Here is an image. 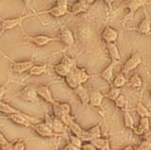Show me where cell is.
Returning <instances> with one entry per match:
<instances>
[{
    "label": "cell",
    "mask_w": 151,
    "mask_h": 150,
    "mask_svg": "<svg viewBox=\"0 0 151 150\" xmlns=\"http://www.w3.org/2000/svg\"><path fill=\"white\" fill-rule=\"evenodd\" d=\"M33 15H35V13L29 12V13H27V14H25V15H20L18 17L2 19L1 22H0V36H1L4 32H6L8 30H12L17 27H23L24 21L28 19V18L33 16Z\"/></svg>",
    "instance_id": "1"
},
{
    "label": "cell",
    "mask_w": 151,
    "mask_h": 150,
    "mask_svg": "<svg viewBox=\"0 0 151 150\" xmlns=\"http://www.w3.org/2000/svg\"><path fill=\"white\" fill-rule=\"evenodd\" d=\"M8 119L11 120L12 123L16 124L18 126H24V128H30L32 124L39 122L37 119L27 115L26 113H12L8 115Z\"/></svg>",
    "instance_id": "2"
},
{
    "label": "cell",
    "mask_w": 151,
    "mask_h": 150,
    "mask_svg": "<svg viewBox=\"0 0 151 150\" xmlns=\"http://www.w3.org/2000/svg\"><path fill=\"white\" fill-rule=\"evenodd\" d=\"M30 128L34 130L38 135L41 136L42 138H52V137H55V136L59 135V134H57L45 122H37V123L32 124Z\"/></svg>",
    "instance_id": "3"
},
{
    "label": "cell",
    "mask_w": 151,
    "mask_h": 150,
    "mask_svg": "<svg viewBox=\"0 0 151 150\" xmlns=\"http://www.w3.org/2000/svg\"><path fill=\"white\" fill-rule=\"evenodd\" d=\"M26 40L28 41L35 46H45L52 42H59L58 37H51L45 34H38V35H27L26 36Z\"/></svg>",
    "instance_id": "4"
},
{
    "label": "cell",
    "mask_w": 151,
    "mask_h": 150,
    "mask_svg": "<svg viewBox=\"0 0 151 150\" xmlns=\"http://www.w3.org/2000/svg\"><path fill=\"white\" fill-rule=\"evenodd\" d=\"M18 97L23 101H26L28 103H34L38 100L39 95H38L36 88L33 86H26L18 93Z\"/></svg>",
    "instance_id": "5"
},
{
    "label": "cell",
    "mask_w": 151,
    "mask_h": 150,
    "mask_svg": "<svg viewBox=\"0 0 151 150\" xmlns=\"http://www.w3.org/2000/svg\"><path fill=\"white\" fill-rule=\"evenodd\" d=\"M35 15H42V14H48L54 18H60L63 17L66 14H68L69 11L68 8H63V7H60L58 5H55L53 7H51L48 10H45V11H37L34 12Z\"/></svg>",
    "instance_id": "6"
},
{
    "label": "cell",
    "mask_w": 151,
    "mask_h": 150,
    "mask_svg": "<svg viewBox=\"0 0 151 150\" xmlns=\"http://www.w3.org/2000/svg\"><path fill=\"white\" fill-rule=\"evenodd\" d=\"M12 65H11V68L12 70L13 73L18 74V75H22L26 72H28L32 65L34 64V62L31 60H22V62H15V60H12Z\"/></svg>",
    "instance_id": "7"
},
{
    "label": "cell",
    "mask_w": 151,
    "mask_h": 150,
    "mask_svg": "<svg viewBox=\"0 0 151 150\" xmlns=\"http://www.w3.org/2000/svg\"><path fill=\"white\" fill-rule=\"evenodd\" d=\"M142 63V58L139 54L134 53L132 54L130 57L126 60L125 64L123 65L122 68V73L123 74H127L132 70L136 69L139 65Z\"/></svg>",
    "instance_id": "8"
},
{
    "label": "cell",
    "mask_w": 151,
    "mask_h": 150,
    "mask_svg": "<svg viewBox=\"0 0 151 150\" xmlns=\"http://www.w3.org/2000/svg\"><path fill=\"white\" fill-rule=\"evenodd\" d=\"M148 0H125L123 7L129 11V17H132L141 7H145Z\"/></svg>",
    "instance_id": "9"
},
{
    "label": "cell",
    "mask_w": 151,
    "mask_h": 150,
    "mask_svg": "<svg viewBox=\"0 0 151 150\" xmlns=\"http://www.w3.org/2000/svg\"><path fill=\"white\" fill-rule=\"evenodd\" d=\"M57 37H58L59 42L67 46H72L75 44V35L72 30L67 27H61Z\"/></svg>",
    "instance_id": "10"
},
{
    "label": "cell",
    "mask_w": 151,
    "mask_h": 150,
    "mask_svg": "<svg viewBox=\"0 0 151 150\" xmlns=\"http://www.w3.org/2000/svg\"><path fill=\"white\" fill-rule=\"evenodd\" d=\"M67 128H69V129L71 130V132L73 134H75L76 136H78L80 139H81L83 142H90L91 139L89 137V134L87 132V130L83 129L81 126H80L77 122L75 121V119H73L72 121L68 124Z\"/></svg>",
    "instance_id": "11"
},
{
    "label": "cell",
    "mask_w": 151,
    "mask_h": 150,
    "mask_svg": "<svg viewBox=\"0 0 151 150\" xmlns=\"http://www.w3.org/2000/svg\"><path fill=\"white\" fill-rule=\"evenodd\" d=\"M52 110H53V116L60 119L63 116L71 113V105L69 103H60L56 101L52 105Z\"/></svg>",
    "instance_id": "12"
},
{
    "label": "cell",
    "mask_w": 151,
    "mask_h": 150,
    "mask_svg": "<svg viewBox=\"0 0 151 150\" xmlns=\"http://www.w3.org/2000/svg\"><path fill=\"white\" fill-rule=\"evenodd\" d=\"M118 36H119L118 31L110 26H107L104 27V29L101 32V39L105 42L106 44L115 43L116 40L118 39Z\"/></svg>",
    "instance_id": "13"
},
{
    "label": "cell",
    "mask_w": 151,
    "mask_h": 150,
    "mask_svg": "<svg viewBox=\"0 0 151 150\" xmlns=\"http://www.w3.org/2000/svg\"><path fill=\"white\" fill-rule=\"evenodd\" d=\"M45 123L48 125L50 128L53 129L57 134H60L63 132L64 130V124L61 122V120L60 118H57V117L53 116L50 117L49 115H45Z\"/></svg>",
    "instance_id": "14"
},
{
    "label": "cell",
    "mask_w": 151,
    "mask_h": 150,
    "mask_svg": "<svg viewBox=\"0 0 151 150\" xmlns=\"http://www.w3.org/2000/svg\"><path fill=\"white\" fill-rule=\"evenodd\" d=\"M36 91L39 97H41L42 99H44L45 102L49 103V104L53 105L56 102L55 98L53 97V95L50 91L49 87L47 85H40L36 88Z\"/></svg>",
    "instance_id": "15"
},
{
    "label": "cell",
    "mask_w": 151,
    "mask_h": 150,
    "mask_svg": "<svg viewBox=\"0 0 151 150\" xmlns=\"http://www.w3.org/2000/svg\"><path fill=\"white\" fill-rule=\"evenodd\" d=\"M104 99V95L98 90H93L89 93V105L93 108H101Z\"/></svg>",
    "instance_id": "16"
},
{
    "label": "cell",
    "mask_w": 151,
    "mask_h": 150,
    "mask_svg": "<svg viewBox=\"0 0 151 150\" xmlns=\"http://www.w3.org/2000/svg\"><path fill=\"white\" fill-rule=\"evenodd\" d=\"M88 9H89V5L85 2V0H78L70 8H68V11L70 14L77 15V14H80V13L86 12L88 11Z\"/></svg>",
    "instance_id": "17"
},
{
    "label": "cell",
    "mask_w": 151,
    "mask_h": 150,
    "mask_svg": "<svg viewBox=\"0 0 151 150\" xmlns=\"http://www.w3.org/2000/svg\"><path fill=\"white\" fill-rule=\"evenodd\" d=\"M145 16L143 19V21L140 23L139 27H137V31L142 35L147 36V35H150L151 33V21H150L147 11H145Z\"/></svg>",
    "instance_id": "18"
},
{
    "label": "cell",
    "mask_w": 151,
    "mask_h": 150,
    "mask_svg": "<svg viewBox=\"0 0 151 150\" xmlns=\"http://www.w3.org/2000/svg\"><path fill=\"white\" fill-rule=\"evenodd\" d=\"M107 49L109 55H110L111 62L118 63L121 60V54L119 52V49H118L117 45L115 43H109L107 44Z\"/></svg>",
    "instance_id": "19"
},
{
    "label": "cell",
    "mask_w": 151,
    "mask_h": 150,
    "mask_svg": "<svg viewBox=\"0 0 151 150\" xmlns=\"http://www.w3.org/2000/svg\"><path fill=\"white\" fill-rule=\"evenodd\" d=\"M74 91L82 105H84V106L89 105V92L83 87L82 84L78 85Z\"/></svg>",
    "instance_id": "20"
},
{
    "label": "cell",
    "mask_w": 151,
    "mask_h": 150,
    "mask_svg": "<svg viewBox=\"0 0 151 150\" xmlns=\"http://www.w3.org/2000/svg\"><path fill=\"white\" fill-rule=\"evenodd\" d=\"M117 63L111 62L108 66L103 70V71L100 73V77L104 79L105 81H107L108 83L111 84V81L113 79V70H114V67Z\"/></svg>",
    "instance_id": "21"
},
{
    "label": "cell",
    "mask_w": 151,
    "mask_h": 150,
    "mask_svg": "<svg viewBox=\"0 0 151 150\" xmlns=\"http://www.w3.org/2000/svg\"><path fill=\"white\" fill-rule=\"evenodd\" d=\"M72 71L75 74V76L77 78L79 84H83L85 82H87L88 79L90 78L89 74L87 73L86 70H85V68H79V67L75 66L72 68Z\"/></svg>",
    "instance_id": "22"
},
{
    "label": "cell",
    "mask_w": 151,
    "mask_h": 150,
    "mask_svg": "<svg viewBox=\"0 0 151 150\" xmlns=\"http://www.w3.org/2000/svg\"><path fill=\"white\" fill-rule=\"evenodd\" d=\"M94 146H96V150H110L111 145H110V141L106 138H94L93 140L90 141Z\"/></svg>",
    "instance_id": "23"
},
{
    "label": "cell",
    "mask_w": 151,
    "mask_h": 150,
    "mask_svg": "<svg viewBox=\"0 0 151 150\" xmlns=\"http://www.w3.org/2000/svg\"><path fill=\"white\" fill-rule=\"evenodd\" d=\"M47 70V65L45 63L42 64H33L32 67L28 70V76L29 77H39L45 74Z\"/></svg>",
    "instance_id": "24"
},
{
    "label": "cell",
    "mask_w": 151,
    "mask_h": 150,
    "mask_svg": "<svg viewBox=\"0 0 151 150\" xmlns=\"http://www.w3.org/2000/svg\"><path fill=\"white\" fill-rule=\"evenodd\" d=\"M63 78H64V80H65V83L67 84V86L70 89H72V90H75V89L77 88L78 85H80L79 82L78 81L77 78H76V76H75V74L73 73L72 69L70 70V72L67 75H66V76Z\"/></svg>",
    "instance_id": "25"
},
{
    "label": "cell",
    "mask_w": 151,
    "mask_h": 150,
    "mask_svg": "<svg viewBox=\"0 0 151 150\" xmlns=\"http://www.w3.org/2000/svg\"><path fill=\"white\" fill-rule=\"evenodd\" d=\"M0 112L2 113L9 115V114H12V113H23V111H19L15 108H13L8 103L4 102L3 100H0Z\"/></svg>",
    "instance_id": "26"
},
{
    "label": "cell",
    "mask_w": 151,
    "mask_h": 150,
    "mask_svg": "<svg viewBox=\"0 0 151 150\" xmlns=\"http://www.w3.org/2000/svg\"><path fill=\"white\" fill-rule=\"evenodd\" d=\"M70 70H71V68H69L67 65H65L63 62H60L54 66V71H55L56 75L60 78H64L66 75L70 72Z\"/></svg>",
    "instance_id": "27"
},
{
    "label": "cell",
    "mask_w": 151,
    "mask_h": 150,
    "mask_svg": "<svg viewBox=\"0 0 151 150\" xmlns=\"http://www.w3.org/2000/svg\"><path fill=\"white\" fill-rule=\"evenodd\" d=\"M127 78L123 74H120V75H117L115 78H113L111 85L113 86V87L121 89L122 87H124L125 85H127Z\"/></svg>",
    "instance_id": "28"
},
{
    "label": "cell",
    "mask_w": 151,
    "mask_h": 150,
    "mask_svg": "<svg viewBox=\"0 0 151 150\" xmlns=\"http://www.w3.org/2000/svg\"><path fill=\"white\" fill-rule=\"evenodd\" d=\"M127 84L131 88L139 89L143 85V79H142V78L138 76V75H134V76H132L129 80H127Z\"/></svg>",
    "instance_id": "29"
},
{
    "label": "cell",
    "mask_w": 151,
    "mask_h": 150,
    "mask_svg": "<svg viewBox=\"0 0 151 150\" xmlns=\"http://www.w3.org/2000/svg\"><path fill=\"white\" fill-rule=\"evenodd\" d=\"M87 132L89 134V137L91 140L94 139V138H99L101 137V126H100V124H97L96 126H92V128H90L89 129H86Z\"/></svg>",
    "instance_id": "30"
},
{
    "label": "cell",
    "mask_w": 151,
    "mask_h": 150,
    "mask_svg": "<svg viewBox=\"0 0 151 150\" xmlns=\"http://www.w3.org/2000/svg\"><path fill=\"white\" fill-rule=\"evenodd\" d=\"M136 111L140 117H150L151 115L149 110L142 102H138L136 104Z\"/></svg>",
    "instance_id": "31"
},
{
    "label": "cell",
    "mask_w": 151,
    "mask_h": 150,
    "mask_svg": "<svg viewBox=\"0 0 151 150\" xmlns=\"http://www.w3.org/2000/svg\"><path fill=\"white\" fill-rule=\"evenodd\" d=\"M123 111H124V124H125V126L127 128L132 129V128L134 126L133 118H132L131 114L129 113V111H127V109L123 110Z\"/></svg>",
    "instance_id": "32"
},
{
    "label": "cell",
    "mask_w": 151,
    "mask_h": 150,
    "mask_svg": "<svg viewBox=\"0 0 151 150\" xmlns=\"http://www.w3.org/2000/svg\"><path fill=\"white\" fill-rule=\"evenodd\" d=\"M121 93V91H120V88H116V87H113L111 86V88L110 89V91L107 93V95H104V97L108 98L109 100H111V101H114L117 96L119 95Z\"/></svg>",
    "instance_id": "33"
},
{
    "label": "cell",
    "mask_w": 151,
    "mask_h": 150,
    "mask_svg": "<svg viewBox=\"0 0 151 150\" xmlns=\"http://www.w3.org/2000/svg\"><path fill=\"white\" fill-rule=\"evenodd\" d=\"M114 102V104L115 106L118 108V109H120V110H125L127 109V98L124 95H120L117 96L116 99L113 101Z\"/></svg>",
    "instance_id": "34"
},
{
    "label": "cell",
    "mask_w": 151,
    "mask_h": 150,
    "mask_svg": "<svg viewBox=\"0 0 151 150\" xmlns=\"http://www.w3.org/2000/svg\"><path fill=\"white\" fill-rule=\"evenodd\" d=\"M0 149H3V150L12 149V143L9 142L1 131H0Z\"/></svg>",
    "instance_id": "35"
},
{
    "label": "cell",
    "mask_w": 151,
    "mask_h": 150,
    "mask_svg": "<svg viewBox=\"0 0 151 150\" xmlns=\"http://www.w3.org/2000/svg\"><path fill=\"white\" fill-rule=\"evenodd\" d=\"M69 143H71L72 144H74L75 146H77L79 148V150H81V145L83 144V141L80 139L78 136H76L75 134H71L69 136Z\"/></svg>",
    "instance_id": "36"
},
{
    "label": "cell",
    "mask_w": 151,
    "mask_h": 150,
    "mask_svg": "<svg viewBox=\"0 0 151 150\" xmlns=\"http://www.w3.org/2000/svg\"><path fill=\"white\" fill-rule=\"evenodd\" d=\"M138 126L144 131H146V130L150 129V120H149V117H141Z\"/></svg>",
    "instance_id": "37"
},
{
    "label": "cell",
    "mask_w": 151,
    "mask_h": 150,
    "mask_svg": "<svg viewBox=\"0 0 151 150\" xmlns=\"http://www.w3.org/2000/svg\"><path fill=\"white\" fill-rule=\"evenodd\" d=\"M63 62V63H64L65 65H67V66H68L69 68H71V69L76 66V62H75V60L71 59L70 57H68V56H67V55H65V54L63 55V58L61 59V62Z\"/></svg>",
    "instance_id": "38"
},
{
    "label": "cell",
    "mask_w": 151,
    "mask_h": 150,
    "mask_svg": "<svg viewBox=\"0 0 151 150\" xmlns=\"http://www.w3.org/2000/svg\"><path fill=\"white\" fill-rule=\"evenodd\" d=\"M12 149L13 150H25L26 144L22 140H17L14 143H12Z\"/></svg>",
    "instance_id": "39"
},
{
    "label": "cell",
    "mask_w": 151,
    "mask_h": 150,
    "mask_svg": "<svg viewBox=\"0 0 151 150\" xmlns=\"http://www.w3.org/2000/svg\"><path fill=\"white\" fill-rule=\"evenodd\" d=\"M137 149H139V150H150L151 149V142L144 140L143 142L140 144L139 146L137 147Z\"/></svg>",
    "instance_id": "40"
},
{
    "label": "cell",
    "mask_w": 151,
    "mask_h": 150,
    "mask_svg": "<svg viewBox=\"0 0 151 150\" xmlns=\"http://www.w3.org/2000/svg\"><path fill=\"white\" fill-rule=\"evenodd\" d=\"M81 150H96V148L91 142H88V143L82 144Z\"/></svg>",
    "instance_id": "41"
},
{
    "label": "cell",
    "mask_w": 151,
    "mask_h": 150,
    "mask_svg": "<svg viewBox=\"0 0 151 150\" xmlns=\"http://www.w3.org/2000/svg\"><path fill=\"white\" fill-rule=\"evenodd\" d=\"M7 93V83L0 85V100H2Z\"/></svg>",
    "instance_id": "42"
},
{
    "label": "cell",
    "mask_w": 151,
    "mask_h": 150,
    "mask_svg": "<svg viewBox=\"0 0 151 150\" xmlns=\"http://www.w3.org/2000/svg\"><path fill=\"white\" fill-rule=\"evenodd\" d=\"M56 5L63 8H69L68 6V0H56Z\"/></svg>",
    "instance_id": "43"
},
{
    "label": "cell",
    "mask_w": 151,
    "mask_h": 150,
    "mask_svg": "<svg viewBox=\"0 0 151 150\" xmlns=\"http://www.w3.org/2000/svg\"><path fill=\"white\" fill-rule=\"evenodd\" d=\"M143 139L145 141H148V142H151V129L145 131L143 134Z\"/></svg>",
    "instance_id": "44"
},
{
    "label": "cell",
    "mask_w": 151,
    "mask_h": 150,
    "mask_svg": "<svg viewBox=\"0 0 151 150\" xmlns=\"http://www.w3.org/2000/svg\"><path fill=\"white\" fill-rule=\"evenodd\" d=\"M132 130H133V132H134L136 135H143L144 132H145V131H144L143 129H142L139 126H134L133 128H132Z\"/></svg>",
    "instance_id": "45"
},
{
    "label": "cell",
    "mask_w": 151,
    "mask_h": 150,
    "mask_svg": "<svg viewBox=\"0 0 151 150\" xmlns=\"http://www.w3.org/2000/svg\"><path fill=\"white\" fill-rule=\"evenodd\" d=\"M63 150H79V148H78V147L75 146V145H74V144H72L71 143H69V144H66L64 147H63Z\"/></svg>",
    "instance_id": "46"
},
{
    "label": "cell",
    "mask_w": 151,
    "mask_h": 150,
    "mask_svg": "<svg viewBox=\"0 0 151 150\" xmlns=\"http://www.w3.org/2000/svg\"><path fill=\"white\" fill-rule=\"evenodd\" d=\"M23 3H24V11L27 10V9L30 8V5H31V2L33 0H22Z\"/></svg>",
    "instance_id": "47"
},
{
    "label": "cell",
    "mask_w": 151,
    "mask_h": 150,
    "mask_svg": "<svg viewBox=\"0 0 151 150\" xmlns=\"http://www.w3.org/2000/svg\"><path fill=\"white\" fill-rule=\"evenodd\" d=\"M104 2H105L107 4V6L109 7V10L110 11H112V5H113V3H114L115 0H103Z\"/></svg>",
    "instance_id": "48"
},
{
    "label": "cell",
    "mask_w": 151,
    "mask_h": 150,
    "mask_svg": "<svg viewBox=\"0 0 151 150\" xmlns=\"http://www.w3.org/2000/svg\"><path fill=\"white\" fill-rule=\"evenodd\" d=\"M0 55H2V56H3V57H4L5 59L9 60V62H12V59L11 57H9V56H8V55H7L6 53H5V52H4V51H3V50H2L1 48H0Z\"/></svg>",
    "instance_id": "49"
},
{
    "label": "cell",
    "mask_w": 151,
    "mask_h": 150,
    "mask_svg": "<svg viewBox=\"0 0 151 150\" xmlns=\"http://www.w3.org/2000/svg\"><path fill=\"white\" fill-rule=\"evenodd\" d=\"M123 149L124 150H133V149H135V147L131 146V145H127V146H125Z\"/></svg>",
    "instance_id": "50"
},
{
    "label": "cell",
    "mask_w": 151,
    "mask_h": 150,
    "mask_svg": "<svg viewBox=\"0 0 151 150\" xmlns=\"http://www.w3.org/2000/svg\"><path fill=\"white\" fill-rule=\"evenodd\" d=\"M96 0H85V2H86L88 5H91V4H93L94 2H96Z\"/></svg>",
    "instance_id": "51"
},
{
    "label": "cell",
    "mask_w": 151,
    "mask_h": 150,
    "mask_svg": "<svg viewBox=\"0 0 151 150\" xmlns=\"http://www.w3.org/2000/svg\"><path fill=\"white\" fill-rule=\"evenodd\" d=\"M149 93H150V95H151V88L149 89Z\"/></svg>",
    "instance_id": "52"
}]
</instances>
